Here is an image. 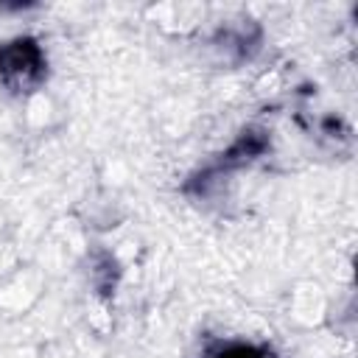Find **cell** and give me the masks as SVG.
I'll return each instance as SVG.
<instances>
[{
    "label": "cell",
    "instance_id": "1",
    "mask_svg": "<svg viewBox=\"0 0 358 358\" xmlns=\"http://www.w3.org/2000/svg\"><path fill=\"white\" fill-rule=\"evenodd\" d=\"M322 308H324V302H322L319 288L316 285H299V291H296V316L302 322H316L322 316Z\"/></svg>",
    "mask_w": 358,
    "mask_h": 358
}]
</instances>
